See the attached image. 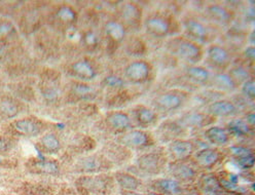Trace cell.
<instances>
[{"label": "cell", "mask_w": 255, "mask_h": 195, "mask_svg": "<svg viewBox=\"0 0 255 195\" xmlns=\"http://www.w3.org/2000/svg\"><path fill=\"white\" fill-rule=\"evenodd\" d=\"M103 86L108 89L120 91L124 88L125 81L122 77L117 75H109L103 79Z\"/></svg>", "instance_id": "cell-37"}, {"label": "cell", "mask_w": 255, "mask_h": 195, "mask_svg": "<svg viewBox=\"0 0 255 195\" xmlns=\"http://www.w3.org/2000/svg\"><path fill=\"white\" fill-rule=\"evenodd\" d=\"M226 129L230 135H234L237 137H246L250 135L252 127L247 123L245 119L235 118L228 123V127Z\"/></svg>", "instance_id": "cell-27"}, {"label": "cell", "mask_w": 255, "mask_h": 195, "mask_svg": "<svg viewBox=\"0 0 255 195\" xmlns=\"http://www.w3.org/2000/svg\"><path fill=\"white\" fill-rule=\"evenodd\" d=\"M109 161L105 158H103L102 156H88L83 158L81 161L78 162V169L82 170L84 172L87 173H95L101 171L105 168H108Z\"/></svg>", "instance_id": "cell-20"}, {"label": "cell", "mask_w": 255, "mask_h": 195, "mask_svg": "<svg viewBox=\"0 0 255 195\" xmlns=\"http://www.w3.org/2000/svg\"><path fill=\"white\" fill-rule=\"evenodd\" d=\"M150 195H158V194H155V193H150Z\"/></svg>", "instance_id": "cell-47"}, {"label": "cell", "mask_w": 255, "mask_h": 195, "mask_svg": "<svg viewBox=\"0 0 255 195\" xmlns=\"http://www.w3.org/2000/svg\"><path fill=\"white\" fill-rule=\"evenodd\" d=\"M201 186L205 195H222L223 189L221 188L217 179L212 175H206L202 178Z\"/></svg>", "instance_id": "cell-29"}, {"label": "cell", "mask_w": 255, "mask_h": 195, "mask_svg": "<svg viewBox=\"0 0 255 195\" xmlns=\"http://www.w3.org/2000/svg\"><path fill=\"white\" fill-rule=\"evenodd\" d=\"M71 72L72 74L82 80H92L97 76V71H96L94 65L86 59L77 60L71 65Z\"/></svg>", "instance_id": "cell-16"}, {"label": "cell", "mask_w": 255, "mask_h": 195, "mask_svg": "<svg viewBox=\"0 0 255 195\" xmlns=\"http://www.w3.org/2000/svg\"><path fill=\"white\" fill-rule=\"evenodd\" d=\"M166 156L164 152L151 151L145 154H142L136 160L138 169L147 174H156L162 171L166 164Z\"/></svg>", "instance_id": "cell-7"}, {"label": "cell", "mask_w": 255, "mask_h": 195, "mask_svg": "<svg viewBox=\"0 0 255 195\" xmlns=\"http://www.w3.org/2000/svg\"><path fill=\"white\" fill-rule=\"evenodd\" d=\"M206 110L213 117H230L238 114V107L229 100H215L207 106Z\"/></svg>", "instance_id": "cell-12"}, {"label": "cell", "mask_w": 255, "mask_h": 195, "mask_svg": "<svg viewBox=\"0 0 255 195\" xmlns=\"http://www.w3.org/2000/svg\"><path fill=\"white\" fill-rule=\"evenodd\" d=\"M185 75L189 80L199 85H204L210 80L209 71L204 67L196 66V65H190V66H188L185 69Z\"/></svg>", "instance_id": "cell-26"}, {"label": "cell", "mask_w": 255, "mask_h": 195, "mask_svg": "<svg viewBox=\"0 0 255 195\" xmlns=\"http://www.w3.org/2000/svg\"><path fill=\"white\" fill-rule=\"evenodd\" d=\"M183 28L187 38L196 43H206L210 38V30L203 22L194 18L183 21Z\"/></svg>", "instance_id": "cell-8"}, {"label": "cell", "mask_w": 255, "mask_h": 195, "mask_svg": "<svg viewBox=\"0 0 255 195\" xmlns=\"http://www.w3.org/2000/svg\"><path fill=\"white\" fill-rule=\"evenodd\" d=\"M134 118L136 122L142 127L153 125L157 120V114L154 109L146 106H138L134 109Z\"/></svg>", "instance_id": "cell-18"}, {"label": "cell", "mask_w": 255, "mask_h": 195, "mask_svg": "<svg viewBox=\"0 0 255 195\" xmlns=\"http://www.w3.org/2000/svg\"><path fill=\"white\" fill-rule=\"evenodd\" d=\"M45 124L40 119L35 117H24L14 119L7 125L6 132L11 137H28L33 138L43 135Z\"/></svg>", "instance_id": "cell-2"}, {"label": "cell", "mask_w": 255, "mask_h": 195, "mask_svg": "<svg viewBox=\"0 0 255 195\" xmlns=\"http://www.w3.org/2000/svg\"><path fill=\"white\" fill-rule=\"evenodd\" d=\"M154 185L159 191L171 195L179 194L182 190L180 183L177 180H173V179H161V180L155 181Z\"/></svg>", "instance_id": "cell-31"}, {"label": "cell", "mask_w": 255, "mask_h": 195, "mask_svg": "<svg viewBox=\"0 0 255 195\" xmlns=\"http://www.w3.org/2000/svg\"><path fill=\"white\" fill-rule=\"evenodd\" d=\"M237 85L240 84H244L246 81H248L249 79H251V75L250 72L247 70V68L243 67V66H235L230 70V73H228Z\"/></svg>", "instance_id": "cell-35"}, {"label": "cell", "mask_w": 255, "mask_h": 195, "mask_svg": "<svg viewBox=\"0 0 255 195\" xmlns=\"http://www.w3.org/2000/svg\"><path fill=\"white\" fill-rule=\"evenodd\" d=\"M242 94L250 101H253L255 99V83L253 78L249 79L248 81L243 84Z\"/></svg>", "instance_id": "cell-40"}, {"label": "cell", "mask_w": 255, "mask_h": 195, "mask_svg": "<svg viewBox=\"0 0 255 195\" xmlns=\"http://www.w3.org/2000/svg\"><path fill=\"white\" fill-rule=\"evenodd\" d=\"M215 121V117L209 115L208 113L202 112H189L182 115L179 119V123L184 128H203L211 125Z\"/></svg>", "instance_id": "cell-10"}, {"label": "cell", "mask_w": 255, "mask_h": 195, "mask_svg": "<svg viewBox=\"0 0 255 195\" xmlns=\"http://www.w3.org/2000/svg\"><path fill=\"white\" fill-rule=\"evenodd\" d=\"M228 150L239 168L248 170L254 166V154L249 148L243 147V146H232Z\"/></svg>", "instance_id": "cell-14"}, {"label": "cell", "mask_w": 255, "mask_h": 195, "mask_svg": "<svg viewBox=\"0 0 255 195\" xmlns=\"http://www.w3.org/2000/svg\"><path fill=\"white\" fill-rule=\"evenodd\" d=\"M207 14L215 23L220 25H228L233 19V13L223 5L211 4L207 7Z\"/></svg>", "instance_id": "cell-21"}, {"label": "cell", "mask_w": 255, "mask_h": 195, "mask_svg": "<svg viewBox=\"0 0 255 195\" xmlns=\"http://www.w3.org/2000/svg\"><path fill=\"white\" fill-rule=\"evenodd\" d=\"M171 174L177 179V180L188 181L194 179L196 176V172L193 168H190L188 165L183 164V162H175L170 168Z\"/></svg>", "instance_id": "cell-28"}, {"label": "cell", "mask_w": 255, "mask_h": 195, "mask_svg": "<svg viewBox=\"0 0 255 195\" xmlns=\"http://www.w3.org/2000/svg\"><path fill=\"white\" fill-rule=\"evenodd\" d=\"M71 94L74 95L77 98H84L87 99L90 96L93 95V89L91 86L85 84V83H73L70 86Z\"/></svg>", "instance_id": "cell-36"}, {"label": "cell", "mask_w": 255, "mask_h": 195, "mask_svg": "<svg viewBox=\"0 0 255 195\" xmlns=\"http://www.w3.org/2000/svg\"><path fill=\"white\" fill-rule=\"evenodd\" d=\"M32 171L37 174L55 176L60 172V167L55 160L52 159H33L31 162Z\"/></svg>", "instance_id": "cell-22"}, {"label": "cell", "mask_w": 255, "mask_h": 195, "mask_svg": "<svg viewBox=\"0 0 255 195\" xmlns=\"http://www.w3.org/2000/svg\"><path fill=\"white\" fill-rule=\"evenodd\" d=\"M23 195H47V191L43 186L40 185H28L22 190Z\"/></svg>", "instance_id": "cell-41"}, {"label": "cell", "mask_w": 255, "mask_h": 195, "mask_svg": "<svg viewBox=\"0 0 255 195\" xmlns=\"http://www.w3.org/2000/svg\"><path fill=\"white\" fill-rule=\"evenodd\" d=\"M14 147V140L11 136H0V154L8 153Z\"/></svg>", "instance_id": "cell-38"}, {"label": "cell", "mask_w": 255, "mask_h": 195, "mask_svg": "<svg viewBox=\"0 0 255 195\" xmlns=\"http://www.w3.org/2000/svg\"><path fill=\"white\" fill-rule=\"evenodd\" d=\"M122 17L126 24L137 27L141 22V9L134 3H126L122 8Z\"/></svg>", "instance_id": "cell-24"}, {"label": "cell", "mask_w": 255, "mask_h": 195, "mask_svg": "<svg viewBox=\"0 0 255 195\" xmlns=\"http://www.w3.org/2000/svg\"><path fill=\"white\" fill-rule=\"evenodd\" d=\"M213 84L216 89L225 91V92H232L235 91L238 85L235 83L234 79L227 73H217L213 77Z\"/></svg>", "instance_id": "cell-33"}, {"label": "cell", "mask_w": 255, "mask_h": 195, "mask_svg": "<svg viewBox=\"0 0 255 195\" xmlns=\"http://www.w3.org/2000/svg\"><path fill=\"white\" fill-rule=\"evenodd\" d=\"M119 143L124 147L132 149H143L150 147L154 144L153 137L142 129H133V131L125 133L119 138Z\"/></svg>", "instance_id": "cell-4"}, {"label": "cell", "mask_w": 255, "mask_h": 195, "mask_svg": "<svg viewBox=\"0 0 255 195\" xmlns=\"http://www.w3.org/2000/svg\"><path fill=\"white\" fill-rule=\"evenodd\" d=\"M22 111V104L14 98L4 97L0 99V118L10 120L17 117Z\"/></svg>", "instance_id": "cell-15"}, {"label": "cell", "mask_w": 255, "mask_h": 195, "mask_svg": "<svg viewBox=\"0 0 255 195\" xmlns=\"http://www.w3.org/2000/svg\"><path fill=\"white\" fill-rule=\"evenodd\" d=\"M56 18L58 21H60V23L65 24L68 26V28H70L73 26L74 22L76 21L77 14L71 6L62 5L58 8L56 12Z\"/></svg>", "instance_id": "cell-32"}, {"label": "cell", "mask_w": 255, "mask_h": 195, "mask_svg": "<svg viewBox=\"0 0 255 195\" xmlns=\"http://www.w3.org/2000/svg\"><path fill=\"white\" fill-rule=\"evenodd\" d=\"M15 32L14 26L10 21H1L0 22V37H7L13 34Z\"/></svg>", "instance_id": "cell-42"}, {"label": "cell", "mask_w": 255, "mask_h": 195, "mask_svg": "<svg viewBox=\"0 0 255 195\" xmlns=\"http://www.w3.org/2000/svg\"><path fill=\"white\" fill-rule=\"evenodd\" d=\"M116 180L119 183V185L129 191L136 190L139 187V181L138 179L131 174L128 173H117L116 175Z\"/></svg>", "instance_id": "cell-34"}, {"label": "cell", "mask_w": 255, "mask_h": 195, "mask_svg": "<svg viewBox=\"0 0 255 195\" xmlns=\"http://www.w3.org/2000/svg\"><path fill=\"white\" fill-rule=\"evenodd\" d=\"M195 159L203 168H212L221 159V153L214 148H203L195 153Z\"/></svg>", "instance_id": "cell-17"}, {"label": "cell", "mask_w": 255, "mask_h": 195, "mask_svg": "<svg viewBox=\"0 0 255 195\" xmlns=\"http://www.w3.org/2000/svg\"><path fill=\"white\" fill-rule=\"evenodd\" d=\"M244 55H245V57H246L247 60L253 62V61H254V58H255V50H254V46H253V45L248 46V47L246 48V50H245V52H244Z\"/></svg>", "instance_id": "cell-44"}, {"label": "cell", "mask_w": 255, "mask_h": 195, "mask_svg": "<svg viewBox=\"0 0 255 195\" xmlns=\"http://www.w3.org/2000/svg\"><path fill=\"white\" fill-rule=\"evenodd\" d=\"M105 32L107 36L117 43L122 42L126 37V27L122 22L111 20L105 24Z\"/></svg>", "instance_id": "cell-25"}, {"label": "cell", "mask_w": 255, "mask_h": 195, "mask_svg": "<svg viewBox=\"0 0 255 195\" xmlns=\"http://www.w3.org/2000/svg\"><path fill=\"white\" fill-rule=\"evenodd\" d=\"M152 72V68L150 64L146 61L138 60L130 63L125 68V77L127 80L134 85H141L144 84L150 77Z\"/></svg>", "instance_id": "cell-5"}, {"label": "cell", "mask_w": 255, "mask_h": 195, "mask_svg": "<svg viewBox=\"0 0 255 195\" xmlns=\"http://www.w3.org/2000/svg\"><path fill=\"white\" fill-rule=\"evenodd\" d=\"M129 195H142V194H138V193H129Z\"/></svg>", "instance_id": "cell-46"}, {"label": "cell", "mask_w": 255, "mask_h": 195, "mask_svg": "<svg viewBox=\"0 0 255 195\" xmlns=\"http://www.w3.org/2000/svg\"><path fill=\"white\" fill-rule=\"evenodd\" d=\"M187 94L181 91H168L158 95L153 100L152 104L155 110L162 112H172L178 110L183 106L186 101Z\"/></svg>", "instance_id": "cell-3"}, {"label": "cell", "mask_w": 255, "mask_h": 195, "mask_svg": "<svg viewBox=\"0 0 255 195\" xmlns=\"http://www.w3.org/2000/svg\"><path fill=\"white\" fill-rule=\"evenodd\" d=\"M254 119H255V117H254V114H253V113H250L249 115H247L246 121H247V123H248L251 127H253V125H254Z\"/></svg>", "instance_id": "cell-45"}, {"label": "cell", "mask_w": 255, "mask_h": 195, "mask_svg": "<svg viewBox=\"0 0 255 195\" xmlns=\"http://www.w3.org/2000/svg\"><path fill=\"white\" fill-rule=\"evenodd\" d=\"M105 121L109 127V131L114 133L127 132L132 126V119L130 115L123 111L110 112Z\"/></svg>", "instance_id": "cell-11"}, {"label": "cell", "mask_w": 255, "mask_h": 195, "mask_svg": "<svg viewBox=\"0 0 255 195\" xmlns=\"http://www.w3.org/2000/svg\"><path fill=\"white\" fill-rule=\"evenodd\" d=\"M205 139L216 146L227 145L231 140V135L226 128L220 126H210L204 132Z\"/></svg>", "instance_id": "cell-19"}, {"label": "cell", "mask_w": 255, "mask_h": 195, "mask_svg": "<svg viewBox=\"0 0 255 195\" xmlns=\"http://www.w3.org/2000/svg\"><path fill=\"white\" fill-rule=\"evenodd\" d=\"M206 59L209 66L217 70H222L229 67L232 56L226 47L218 44H212L207 48Z\"/></svg>", "instance_id": "cell-9"}, {"label": "cell", "mask_w": 255, "mask_h": 195, "mask_svg": "<svg viewBox=\"0 0 255 195\" xmlns=\"http://www.w3.org/2000/svg\"><path fill=\"white\" fill-rule=\"evenodd\" d=\"M167 50L174 57L191 65H196L203 58L202 47L186 37L171 38L167 42Z\"/></svg>", "instance_id": "cell-1"}, {"label": "cell", "mask_w": 255, "mask_h": 195, "mask_svg": "<svg viewBox=\"0 0 255 195\" xmlns=\"http://www.w3.org/2000/svg\"><path fill=\"white\" fill-rule=\"evenodd\" d=\"M84 43L89 46V47H95L97 46L98 42H99V39H98V36L97 34L95 33L94 31H88L86 32L85 34H83V39Z\"/></svg>", "instance_id": "cell-43"}, {"label": "cell", "mask_w": 255, "mask_h": 195, "mask_svg": "<svg viewBox=\"0 0 255 195\" xmlns=\"http://www.w3.org/2000/svg\"><path fill=\"white\" fill-rule=\"evenodd\" d=\"M218 182H219V184H220L222 189H225V190H227L229 192L239 193V194L245 192L244 188H242L241 186H238V184H234V183L230 182L229 180H227V179H225V178L220 179V180H218Z\"/></svg>", "instance_id": "cell-39"}, {"label": "cell", "mask_w": 255, "mask_h": 195, "mask_svg": "<svg viewBox=\"0 0 255 195\" xmlns=\"http://www.w3.org/2000/svg\"><path fill=\"white\" fill-rule=\"evenodd\" d=\"M38 147L45 154H55L61 149V141L54 133H46L41 135L38 141Z\"/></svg>", "instance_id": "cell-23"}, {"label": "cell", "mask_w": 255, "mask_h": 195, "mask_svg": "<svg viewBox=\"0 0 255 195\" xmlns=\"http://www.w3.org/2000/svg\"><path fill=\"white\" fill-rule=\"evenodd\" d=\"M168 150L169 153L176 159H184L196 151V143L189 140L176 139L170 142Z\"/></svg>", "instance_id": "cell-13"}, {"label": "cell", "mask_w": 255, "mask_h": 195, "mask_svg": "<svg viewBox=\"0 0 255 195\" xmlns=\"http://www.w3.org/2000/svg\"><path fill=\"white\" fill-rule=\"evenodd\" d=\"M144 28L147 34L155 38H164L171 34L172 22L162 14H152L144 21Z\"/></svg>", "instance_id": "cell-6"}, {"label": "cell", "mask_w": 255, "mask_h": 195, "mask_svg": "<svg viewBox=\"0 0 255 195\" xmlns=\"http://www.w3.org/2000/svg\"><path fill=\"white\" fill-rule=\"evenodd\" d=\"M185 128L177 121V122H167L162 124L159 127V134L165 139H169L170 141L175 140V138H178L180 135L183 134Z\"/></svg>", "instance_id": "cell-30"}]
</instances>
